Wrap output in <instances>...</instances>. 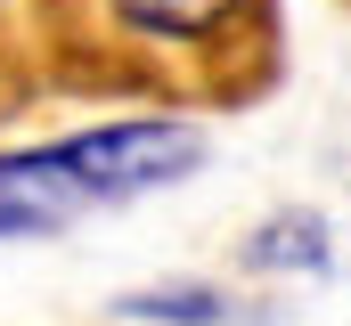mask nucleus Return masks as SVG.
<instances>
[{
	"label": "nucleus",
	"mask_w": 351,
	"mask_h": 326,
	"mask_svg": "<svg viewBox=\"0 0 351 326\" xmlns=\"http://www.w3.org/2000/svg\"><path fill=\"white\" fill-rule=\"evenodd\" d=\"M204 163L196 123H106L58 147L0 155V237H58L90 212H114L131 196H156Z\"/></svg>",
	"instance_id": "1"
},
{
	"label": "nucleus",
	"mask_w": 351,
	"mask_h": 326,
	"mask_svg": "<svg viewBox=\"0 0 351 326\" xmlns=\"http://www.w3.org/2000/svg\"><path fill=\"white\" fill-rule=\"evenodd\" d=\"M114 16V33L147 41V49H213L254 0H98Z\"/></svg>",
	"instance_id": "2"
}]
</instances>
